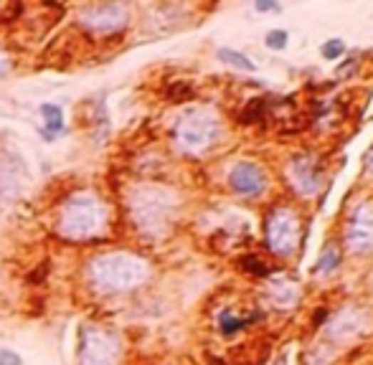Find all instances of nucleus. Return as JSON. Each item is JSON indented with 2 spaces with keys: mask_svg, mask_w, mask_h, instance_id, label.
<instances>
[{
  "mask_svg": "<svg viewBox=\"0 0 373 365\" xmlns=\"http://www.w3.org/2000/svg\"><path fill=\"white\" fill-rule=\"evenodd\" d=\"M216 132H219L216 117L206 110H193L175 125V145L186 152H204L216 139Z\"/></svg>",
  "mask_w": 373,
  "mask_h": 365,
  "instance_id": "6",
  "label": "nucleus"
},
{
  "mask_svg": "<svg viewBox=\"0 0 373 365\" xmlns=\"http://www.w3.org/2000/svg\"><path fill=\"white\" fill-rule=\"evenodd\" d=\"M262 107H264V99H251L249 110L244 112V117H241V120H244V122H251L254 117L262 115Z\"/></svg>",
  "mask_w": 373,
  "mask_h": 365,
  "instance_id": "20",
  "label": "nucleus"
},
{
  "mask_svg": "<svg viewBox=\"0 0 373 365\" xmlns=\"http://www.w3.org/2000/svg\"><path fill=\"white\" fill-rule=\"evenodd\" d=\"M107 228V203L92 191H76L61 206L56 231L66 241H92Z\"/></svg>",
  "mask_w": 373,
  "mask_h": 365,
  "instance_id": "2",
  "label": "nucleus"
},
{
  "mask_svg": "<svg viewBox=\"0 0 373 365\" xmlns=\"http://www.w3.org/2000/svg\"><path fill=\"white\" fill-rule=\"evenodd\" d=\"M345 53V43L340 38H330L322 43V56L330 58V61H335L338 56H343Z\"/></svg>",
  "mask_w": 373,
  "mask_h": 365,
  "instance_id": "14",
  "label": "nucleus"
},
{
  "mask_svg": "<svg viewBox=\"0 0 373 365\" xmlns=\"http://www.w3.org/2000/svg\"><path fill=\"white\" fill-rule=\"evenodd\" d=\"M175 211V201L163 188L142 186L130 196V216L132 223L142 233H160L170 223V216Z\"/></svg>",
  "mask_w": 373,
  "mask_h": 365,
  "instance_id": "3",
  "label": "nucleus"
},
{
  "mask_svg": "<svg viewBox=\"0 0 373 365\" xmlns=\"http://www.w3.org/2000/svg\"><path fill=\"white\" fill-rule=\"evenodd\" d=\"M244 319H236V317H231L228 312H224L221 314V332H226V335H231V332H236V330H241L244 327Z\"/></svg>",
  "mask_w": 373,
  "mask_h": 365,
  "instance_id": "17",
  "label": "nucleus"
},
{
  "mask_svg": "<svg viewBox=\"0 0 373 365\" xmlns=\"http://www.w3.org/2000/svg\"><path fill=\"white\" fill-rule=\"evenodd\" d=\"M122 358V342L112 330L87 324L79 340V365H117Z\"/></svg>",
  "mask_w": 373,
  "mask_h": 365,
  "instance_id": "5",
  "label": "nucleus"
},
{
  "mask_svg": "<svg viewBox=\"0 0 373 365\" xmlns=\"http://www.w3.org/2000/svg\"><path fill=\"white\" fill-rule=\"evenodd\" d=\"M41 117H43V134L48 139L64 132V110L58 105H41Z\"/></svg>",
  "mask_w": 373,
  "mask_h": 365,
  "instance_id": "11",
  "label": "nucleus"
},
{
  "mask_svg": "<svg viewBox=\"0 0 373 365\" xmlns=\"http://www.w3.org/2000/svg\"><path fill=\"white\" fill-rule=\"evenodd\" d=\"M345 243L353 254H371L373 251V208L368 203L353 211L345 228Z\"/></svg>",
  "mask_w": 373,
  "mask_h": 365,
  "instance_id": "8",
  "label": "nucleus"
},
{
  "mask_svg": "<svg viewBox=\"0 0 373 365\" xmlns=\"http://www.w3.org/2000/svg\"><path fill=\"white\" fill-rule=\"evenodd\" d=\"M292 186L298 188L300 193L310 196V193H315L320 188V173H317V165L308 157H298V160L292 162Z\"/></svg>",
  "mask_w": 373,
  "mask_h": 365,
  "instance_id": "10",
  "label": "nucleus"
},
{
  "mask_svg": "<svg viewBox=\"0 0 373 365\" xmlns=\"http://www.w3.org/2000/svg\"><path fill=\"white\" fill-rule=\"evenodd\" d=\"M267 241L274 254H290L298 241V216L290 208L272 211L267 221Z\"/></svg>",
  "mask_w": 373,
  "mask_h": 365,
  "instance_id": "7",
  "label": "nucleus"
},
{
  "mask_svg": "<svg viewBox=\"0 0 373 365\" xmlns=\"http://www.w3.org/2000/svg\"><path fill=\"white\" fill-rule=\"evenodd\" d=\"M371 170H373V157H371Z\"/></svg>",
  "mask_w": 373,
  "mask_h": 365,
  "instance_id": "24",
  "label": "nucleus"
},
{
  "mask_svg": "<svg viewBox=\"0 0 373 365\" xmlns=\"http://www.w3.org/2000/svg\"><path fill=\"white\" fill-rule=\"evenodd\" d=\"M8 71H11V58L6 51H0V76H6Z\"/></svg>",
  "mask_w": 373,
  "mask_h": 365,
  "instance_id": "23",
  "label": "nucleus"
},
{
  "mask_svg": "<svg viewBox=\"0 0 373 365\" xmlns=\"http://www.w3.org/2000/svg\"><path fill=\"white\" fill-rule=\"evenodd\" d=\"M147 261L132 251H107L94 256L87 267V279L100 295H122V292L137 290L145 284Z\"/></svg>",
  "mask_w": 373,
  "mask_h": 365,
  "instance_id": "1",
  "label": "nucleus"
},
{
  "mask_svg": "<svg viewBox=\"0 0 373 365\" xmlns=\"http://www.w3.org/2000/svg\"><path fill=\"white\" fill-rule=\"evenodd\" d=\"M130 11L125 3H94V6H84L76 13V23L84 31L102 38L122 33L127 28Z\"/></svg>",
  "mask_w": 373,
  "mask_h": 365,
  "instance_id": "4",
  "label": "nucleus"
},
{
  "mask_svg": "<svg viewBox=\"0 0 373 365\" xmlns=\"http://www.w3.org/2000/svg\"><path fill=\"white\" fill-rule=\"evenodd\" d=\"M46 274H48V264H46V261H43L41 267H38L33 274H31V284H38V282H41V279H46Z\"/></svg>",
  "mask_w": 373,
  "mask_h": 365,
  "instance_id": "22",
  "label": "nucleus"
},
{
  "mask_svg": "<svg viewBox=\"0 0 373 365\" xmlns=\"http://www.w3.org/2000/svg\"><path fill=\"white\" fill-rule=\"evenodd\" d=\"M241 269H246V272L251 274H267V267H264L257 256H244V259H241Z\"/></svg>",
  "mask_w": 373,
  "mask_h": 365,
  "instance_id": "18",
  "label": "nucleus"
},
{
  "mask_svg": "<svg viewBox=\"0 0 373 365\" xmlns=\"http://www.w3.org/2000/svg\"><path fill=\"white\" fill-rule=\"evenodd\" d=\"M0 365H23V358L16 350L0 348Z\"/></svg>",
  "mask_w": 373,
  "mask_h": 365,
  "instance_id": "19",
  "label": "nucleus"
},
{
  "mask_svg": "<svg viewBox=\"0 0 373 365\" xmlns=\"http://www.w3.org/2000/svg\"><path fill=\"white\" fill-rule=\"evenodd\" d=\"M340 264V254L338 249L332 246V243H327L325 251L320 254V259H317V267H315V274H332L335 269H338Z\"/></svg>",
  "mask_w": 373,
  "mask_h": 365,
  "instance_id": "13",
  "label": "nucleus"
},
{
  "mask_svg": "<svg viewBox=\"0 0 373 365\" xmlns=\"http://www.w3.org/2000/svg\"><path fill=\"white\" fill-rule=\"evenodd\" d=\"M191 87H188L186 81H178V84H173V87L168 89V97L173 99V102H186V99H191Z\"/></svg>",
  "mask_w": 373,
  "mask_h": 365,
  "instance_id": "16",
  "label": "nucleus"
},
{
  "mask_svg": "<svg viewBox=\"0 0 373 365\" xmlns=\"http://www.w3.org/2000/svg\"><path fill=\"white\" fill-rule=\"evenodd\" d=\"M228 186L239 196H259L267 188V178L257 162H236L228 173Z\"/></svg>",
  "mask_w": 373,
  "mask_h": 365,
  "instance_id": "9",
  "label": "nucleus"
},
{
  "mask_svg": "<svg viewBox=\"0 0 373 365\" xmlns=\"http://www.w3.org/2000/svg\"><path fill=\"white\" fill-rule=\"evenodd\" d=\"M287 31H269L267 33V48H272V51H282V48L287 46Z\"/></svg>",
  "mask_w": 373,
  "mask_h": 365,
  "instance_id": "15",
  "label": "nucleus"
},
{
  "mask_svg": "<svg viewBox=\"0 0 373 365\" xmlns=\"http://www.w3.org/2000/svg\"><path fill=\"white\" fill-rule=\"evenodd\" d=\"M219 58H221L224 64L236 66V69L241 71H257V64H254L251 58H246L244 53L239 51H233V48H219Z\"/></svg>",
  "mask_w": 373,
  "mask_h": 365,
  "instance_id": "12",
  "label": "nucleus"
},
{
  "mask_svg": "<svg viewBox=\"0 0 373 365\" xmlns=\"http://www.w3.org/2000/svg\"><path fill=\"white\" fill-rule=\"evenodd\" d=\"M254 8H257L259 13H280V6H277V3H272V0H257V3H254Z\"/></svg>",
  "mask_w": 373,
  "mask_h": 365,
  "instance_id": "21",
  "label": "nucleus"
}]
</instances>
